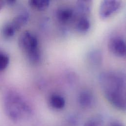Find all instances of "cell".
I'll use <instances>...</instances> for the list:
<instances>
[{"label":"cell","instance_id":"6da1fadb","mask_svg":"<svg viewBox=\"0 0 126 126\" xmlns=\"http://www.w3.org/2000/svg\"><path fill=\"white\" fill-rule=\"evenodd\" d=\"M99 82L107 100L120 110L126 109V78L120 72L109 71L100 75Z\"/></svg>","mask_w":126,"mask_h":126},{"label":"cell","instance_id":"7a4b0ae2","mask_svg":"<svg viewBox=\"0 0 126 126\" xmlns=\"http://www.w3.org/2000/svg\"><path fill=\"white\" fill-rule=\"evenodd\" d=\"M5 111L10 118L15 121L22 119L31 112V109L28 103L19 94L11 92L8 93L4 99Z\"/></svg>","mask_w":126,"mask_h":126},{"label":"cell","instance_id":"3957f363","mask_svg":"<svg viewBox=\"0 0 126 126\" xmlns=\"http://www.w3.org/2000/svg\"><path fill=\"white\" fill-rule=\"evenodd\" d=\"M18 45L29 61L33 64L38 63L41 59L38 41L36 35L29 31H25L20 35Z\"/></svg>","mask_w":126,"mask_h":126},{"label":"cell","instance_id":"277c9868","mask_svg":"<svg viewBox=\"0 0 126 126\" xmlns=\"http://www.w3.org/2000/svg\"><path fill=\"white\" fill-rule=\"evenodd\" d=\"M122 1L117 0H104L100 5L99 14L102 19H107L117 12L121 7Z\"/></svg>","mask_w":126,"mask_h":126},{"label":"cell","instance_id":"5b68a950","mask_svg":"<svg viewBox=\"0 0 126 126\" xmlns=\"http://www.w3.org/2000/svg\"><path fill=\"white\" fill-rule=\"evenodd\" d=\"M109 51L114 56L118 58H123L126 56V43L120 37L115 36L111 38L108 42Z\"/></svg>","mask_w":126,"mask_h":126},{"label":"cell","instance_id":"8992f818","mask_svg":"<svg viewBox=\"0 0 126 126\" xmlns=\"http://www.w3.org/2000/svg\"><path fill=\"white\" fill-rule=\"evenodd\" d=\"M74 15V11L73 9L67 6L60 7L56 13L57 19L62 24H66L70 21Z\"/></svg>","mask_w":126,"mask_h":126},{"label":"cell","instance_id":"52a82bcc","mask_svg":"<svg viewBox=\"0 0 126 126\" xmlns=\"http://www.w3.org/2000/svg\"><path fill=\"white\" fill-rule=\"evenodd\" d=\"M94 96L91 92L88 90L82 91L79 94L78 101L79 105L83 108H89L94 103Z\"/></svg>","mask_w":126,"mask_h":126},{"label":"cell","instance_id":"ba28073f","mask_svg":"<svg viewBox=\"0 0 126 126\" xmlns=\"http://www.w3.org/2000/svg\"><path fill=\"white\" fill-rule=\"evenodd\" d=\"M29 18L28 12L24 11L15 16L10 22L16 31L18 32L27 23Z\"/></svg>","mask_w":126,"mask_h":126},{"label":"cell","instance_id":"9c48e42d","mask_svg":"<svg viewBox=\"0 0 126 126\" xmlns=\"http://www.w3.org/2000/svg\"><path fill=\"white\" fill-rule=\"evenodd\" d=\"M93 2L92 0H78L76 3L77 11L81 17H87L90 13L92 7Z\"/></svg>","mask_w":126,"mask_h":126},{"label":"cell","instance_id":"30bf717a","mask_svg":"<svg viewBox=\"0 0 126 126\" xmlns=\"http://www.w3.org/2000/svg\"><path fill=\"white\" fill-rule=\"evenodd\" d=\"M87 60L91 65L96 67L99 66L102 63V54L99 50H93L88 54Z\"/></svg>","mask_w":126,"mask_h":126},{"label":"cell","instance_id":"8fae6325","mask_svg":"<svg viewBox=\"0 0 126 126\" xmlns=\"http://www.w3.org/2000/svg\"><path fill=\"white\" fill-rule=\"evenodd\" d=\"M51 107L56 110H62L65 107V100L63 96L59 94H53L49 98Z\"/></svg>","mask_w":126,"mask_h":126},{"label":"cell","instance_id":"7c38bea8","mask_svg":"<svg viewBox=\"0 0 126 126\" xmlns=\"http://www.w3.org/2000/svg\"><path fill=\"white\" fill-rule=\"evenodd\" d=\"M50 1L49 0H30L29 1L30 6L38 11H44L49 6Z\"/></svg>","mask_w":126,"mask_h":126},{"label":"cell","instance_id":"4fadbf2b","mask_svg":"<svg viewBox=\"0 0 126 126\" xmlns=\"http://www.w3.org/2000/svg\"><path fill=\"white\" fill-rule=\"evenodd\" d=\"M76 27L79 32L82 33L86 32L90 28L89 20L87 17H80L77 22Z\"/></svg>","mask_w":126,"mask_h":126},{"label":"cell","instance_id":"5bb4252c","mask_svg":"<svg viewBox=\"0 0 126 126\" xmlns=\"http://www.w3.org/2000/svg\"><path fill=\"white\" fill-rule=\"evenodd\" d=\"M16 32L15 29L10 22L4 25L1 30L2 35L5 39H7L12 38Z\"/></svg>","mask_w":126,"mask_h":126},{"label":"cell","instance_id":"9a60e30c","mask_svg":"<svg viewBox=\"0 0 126 126\" xmlns=\"http://www.w3.org/2000/svg\"><path fill=\"white\" fill-rule=\"evenodd\" d=\"M84 126H104V121L101 116L97 115L87 120Z\"/></svg>","mask_w":126,"mask_h":126},{"label":"cell","instance_id":"2e32d148","mask_svg":"<svg viewBox=\"0 0 126 126\" xmlns=\"http://www.w3.org/2000/svg\"><path fill=\"white\" fill-rule=\"evenodd\" d=\"M9 63L8 56L3 53L0 52V71L4 70L7 67Z\"/></svg>","mask_w":126,"mask_h":126},{"label":"cell","instance_id":"e0dca14e","mask_svg":"<svg viewBox=\"0 0 126 126\" xmlns=\"http://www.w3.org/2000/svg\"><path fill=\"white\" fill-rule=\"evenodd\" d=\"M5 2H6L9 5H13L16 2V1L14 0H8L5 1Z\"/></svg>","mask_w":126,"mask_h":126},{"label":"cell","instance_id":"ac0fdd59","mask_svg":"<svg viewBox=\"0 0 126 126\" xmlns=\"http://www.w3.org/2000/svg\"><path fill=\"white\" fill-rule=\"evenodd\" d=\"M4 4H5V1H4L0 0V11L2 9V8L3 7L4 5Z\"/></svg>","mask_w":126,"mask_h":126},{"label":"cell","instance_id":"d6986e66","mask_svg":"<svg viewBox=\"0 0 126 126\" xmlns=\"http://www.w3.org/2000/svg\"><path fill=\"white\" fill-rule=\"evenodd\" d=\"M109 126H121L117 123H112Z\"/></svg>","mask_w":126,"mask_h":126}]
</instances>
